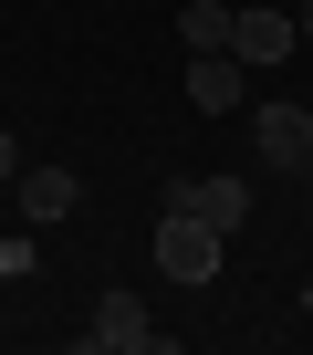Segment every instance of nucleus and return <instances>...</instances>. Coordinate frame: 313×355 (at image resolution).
Segmentation results:
<instances>
[{"label":"nucleus","mask_w":313,"mask_h":355,"mask_svg":"<svg viewBox=\"0 0 313 355\" xmlns=\"http://www.w3.org/2000/svg\"><path fill=\"white\" fill-rule=\"evenodd\" d=\"M220 261H230V230H209L199 209H168V220H156V272H168L178 293H209Z\"/></svg>","instance_id":"f257e3e1"},{"label":"nucleus","mask_w":313,"mask_h":355,"mask_svg":"<svg viewBox=\"0 0 313 355\" xmlns=\"http://www.w3.org/2000/svg\"><path fill=\"white\" fill-rule=\"evenodd\" d=\"M84 345H94V355H156L168 334L146 324V303H136V293H105V303H94V324H84Z\"/></svg>","instance_id":"f03ea898"},{"label":"nucleus","mask_w":313,"mask_h":355,"mask_svg":"<svg viewBox=\"0 0 313 355\" xmlns=\"http://www.w3.org/2000/svg\"><path fill=\"white\" fill-rule=\"evenodd\" d=\"M168 209H199L209 230H240L251 220V189H240V178H168Z\"/></svg>","instance_id":"7ed1b4c3"},{"label":"nucleus","mask_w":313,"mask_h":355,"mask_svg":"<svg viewBox=\"0 0 313 355\" xmlns=\"http://www.w3.org/2000/svg\"><path fill=\"white\" fill-rule=\"evenodd\" d=\"M240 94H251V63L240 53H188V105L199 115H230Z\"/></svg>","instance_id":"20e7f679"},{"label":"nucleus","mask_w":313,"mask_h":355,"mask_svg":"<svg viewBox=\"0 0 313 355\" xmlns=\"http://www.w3.org/2000/svg\"><path fill=\"white\" fill-rule=\"evenodd\" d=\"M251 146H261L271 167H303V157H313V115H303V105H251Z\"/></svg>","instance_id":"39448f33"},{"label":"nucleus","mask_w":313,"mask_h":355,"mask_svg":"<svg viewBox=\"0 0 313 355\" xmlns=\"http://www.w3.org/2000/svg\"><path fill=\"white\" fill-rule=\"evenodd\" d=\"M292 42H303V32H292V11H240V21H230V53H240L251 73H271Z\"/></svg>","instance_id":"423d86ee"},{"label":"nucleus","mask_w":313,"mask_h":355,"mask_svg":"<svg viewBox=\"0 0 313 355\" xmlns=\"http://www.w3.org/2000/svg\"><path fill=\"white\" fill-rule=\"evenodd\" d=\"M11 189H21V220H63V209L84 199V178H73V167H21Z\"/></svg>","instance_id":"0eeeda50"},{"label":"nucleus","mask_w":313,"mask_h":355,"mask_svg":"<svg viewBox=\"0 0 313 355\" xmlns=\"http://www.w3.org/2000/svg\"><path fill=\"white\" fill-rule=\"evenodd\" d=\"M230 21H240V0H188V11H178V42L188 53H230Z\"/></svg>","instance_id":"6e6552de"},{"label":"nucleus","mask_w":313,"mask_h":355,"mask_svg":"<svg viewBox=\"0 0 313 355\" xmlns=\"http://www.w3.org/2000/svg\"><path fill=\"white\" fill-rule=\"evenodd\" d=\"M11 178H21V146H11V125H0V189H11Z\"/></svg>","instance_id":"1a4fd4ad"},{"label":"nucleus","mask_w":313,"mask_h":355,"mask_svg":"<svg viewBox=\"0 0 313 355\" xmlns=\"http://www.w3.org/2000/svg\"><path fill=\"white\" fill-rule=\"evenodd\" d=\"M292 32H303V42H313V0H292Z\"/></svg>","instance_id":"9d476101"},{"label":"nucleus","mask_w":313,"mask_h":355,"mask_svg":"<svg viewBox=\"0 0 313 355\" xmlns=\"http://www.w3.org/2000/svg\"><path fill=\"white\" fill-rule=\"evenodd\" d=\"M303 178H313V157H303Z\"/></svg>","instance_id":"9b49d317"}]
</instances>
